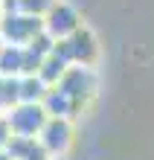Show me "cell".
I'll return each instance as SVG.
<instances>
[{"mask_svg":"<svg viewBox=\"0 0 154 160\" xmlns=\"http://www.w3.org/2000/svg\"><path fill=\"white\" fill-rule=\"evenodd\" d=\"M0 160H12V157H9V154H6V152H0Z\"/></svg>","mask_w":154,"mask_h":160,"instance_id":"5","label":"cell"},{"mask_svg":"<svg viewBox=\"0 0 154 160\" xmlns=\"http://www.w3.org/2000/svg\"><path fill=\"white\" fill-rule=\"evenodd\" d=\"M70 140H73L70 122H67V119H52V117H50V122L44 125L41 137H38V143H41V148L47 152V157H55V154H64V152H67Z\"/></svg>","mask_w":154,"mask_h":160,"instance_id":"4","label":"cell"},{"mask_svg":"<svg viewBox=\"0 0 154 160\" xmlns=\"http://www.w3.org/2000/svg\"><path fill=\"white\" fill-rule=\"evenodd\" d=\"M79 29H82L79 15H76V9L67 6V3H55L50 9V15H47V21H44V32L50 35L55 44H58V41H67L70 35H76Z\"/></svg>","mask_w":154,"mask_h":160,"instance_id":"3","label":"cell"},{"mask_svg":"<svg viewBox=\"0 0 154 160\" xmlns=\"http://www.w3.org/2000/svg\"><path fill=\"white\" fill-rule=\"evenodd\" d=\"M6 122L9 128H12V137H32L41 134L44 125L50 122V117H47L44 105H17L6 114Z\"/></svg>","mask_w":154,"mask_h":160,"instance_id":"2","label":"cell"},{"mask_svg":"<svg viewBox=\"0 0 154 160\" xmlns=\"http://www.w3.org/2000/svg\"><path fill=\"white\" fill-rule=\"evenodd\" d=\"M41 32H44V21L23 15V12L6 15L3 23H0V38H3V44H12V47H29Z\"/></svg>","mask_w":154,"mask_h":160,"instance_id":"1","label":"cell"},{"mask_svg":"<svg viewBox=\"0 0 154 160\" xmlns=\"http://www.w3.org/2000/svg\"><path fill=\"white\" fill-rule=\"evenodd\" d=\"M0 47H3V38H0Z\"/></svg>","mask_w":154,"mask_h":160,"instance_id":"6","label":"cell"}]
</instances>
